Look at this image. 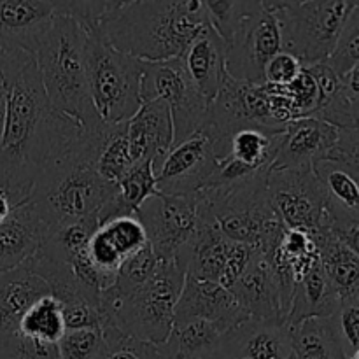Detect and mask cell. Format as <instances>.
<instances>
[{"mask_svg":"<svg viewBox=\"0 0 359 359\" xmlns=\"http://www.w3.org/2000/svg\"><path fill=\"white\" fill-rule=\"evenodd\" d=\"M9 81L6 119L0 135V191L14 205L28 198L35 179L62 158L86 130L56 111L28 53H0Z\"/></svg>","mask_w":359,"mask_h":359,"instance_id":"obj_1","label":"cell"},{"mask_svg":"<svg viewBox=\"0 0 359 359\" xmlns=\"http://www.w3.org/2000/svg\"><path fill=\"white\" fill-rule=\"evenodd\" d=\"M105 133V123L97 132H84L70 151L35 179L27 202L32 203L48 231L98 217L105 203L114 198L116 184L104 181L97 172Z\"/></svg>","mask_w":359,"mask_h":359,"instance_id":"obj_2","label":"cell"},{"mask_svg":"<svg viewBox=\"0 0 359 359\" xmlns=\"http://www.w3.org/2000/svg\"><path fill=\"white\" fill-rule=\"evenodd\" d=\"M209 25L203 0L121 2L95 34L140 62L181 58Z\"/></svg>","mask_w":359,"mask_h":359,"instance_id":"obj_3","label":"cell"},{"mask_svg":"<svg viewBox=\"0 0 359 359\" xmlns=\"http://www.w3.org/2000/svg\"><path fill=\"white\" fill-rule=\"evenodd\" d=\"M84 46L86 30L74 18L63 14L58 2V13L34 58L53 107L74 119L86 132H97L104 121L90 97Z\"/></svg>","mask_w":359,"mask_h":359,"instance_id":"obj_4","label":"cell"},{"mask_svg":"<svg viewBox=\"0 0 359 359\" xmlns=\"http://www.w3.org/2000/svg\"><path fill=\"white\" fill-rule=\"evenodd\" d=\"M186 272L177 262H161L146 284L130 293L105 290L100 309L105 328H118L123 335L161 346L174 330V312L184 286Z\"/></svg>","mask_w":359,"mask_h":359,"instance_id":"obj_5","label":"cell"},{"mask_svg":"<svg viewBox=\"0 0 359 359\" xmlns=\"http://www.w3.org/2000/svg\"><path fill=\"white\" fill-rule=\"evenodd\" d=\"M270 174V172H269ZM269 174L231 188H205L198 193L221 233L270 256L284 235V224L273 212L266 191Z\"/></svg>","mask_w":359,"mask_h":359,"instance_id":"obj_6","label":"cell"},{"mask_svg":"<svg viewBox=\"0 0 359 359\" xmlns=\"http://www.w3.org/2000/svg\"><path fill=\"white\" fill-rule=\"evenodd\" d=\"M84 58L90 97L102 121L105 125L130 121L142 105V62L112 48L95 32H86Z\"/></svg>","mask_w":359,"mask_h":359,"instance_id":"obj_7","label":"cell"},{"mask_svg":"<svg viewBox=\"0 0 359 359\" xmlns=\"http://www.w3.org/2000/svg\"><path fill=\"white\" fill-rule=\"evenodd\" d=\"M280 27L283 51L293 55L302 67L326 63L339 42L344 23L356 2H265Z\"/></svg>","mask_w":359,"mask_h":359,"instance_id":"obj_8","label":"cell"},{"mask_svg":"<svg viewBox=\"0 0 359 359\" xmlns=\"http://www.w3.org/2000/svg\"><path fill=\"white\" fill-rule=\"evenodd\" d=\"M151 100H163L170 109L174 146L193 133L202 132L209 121L210 102L191 83L182 58L142 62L140 102Z\"/></svg>","mask_w":359,"mask_h":359,"instance_id":"obj_9","label":"cell"},{"mask_svg":"<svg viewBox=\"0 0 359 359\" xmlns=\"http://www.w3.org/2000/svg\"><path fill=\"white\" fill-rule=\"evenodd\" d=\"M283 51L280 27L265 2H245L244 13L228 44L226 72L237 81L265 84L263 72L270 60Z\"/></svg>","mask_w":359,"mask_h":359,"instance_id":"obj_10","label":"cell"},{"mask_svg":"<svg viewBox=\"0 0 359 359\" xmlns=\"http://www.w3.org/2000/svg\"><path fill=\"white\" fill-rule=\"evenodd\" d=\"M270 205L286 230L312 237L330 228L328 203L312 168L270 170L266 179Z\"/></svg>","mask_w":359,"mask_h":359,"instance_id":"obj_11","label":"cell"},{"mask_svg":"<svg viewBox=\"0 0 359 359\" xmlns=\"http://www.w3.org/2000/svg\"><path fill=\"white\" fill-rule=\"evenodd\" d=\"M200 196H168L158 193L140 205L137 217L146 230L147 244L160 262H175L195 235Z\"/></svg>","mask_w":359,"mask_h":359,"instance_id":"obj_12","label":"cell"},{"mask_svg":"<svg viewBox=\"0 0 359 359\" xmlns=\"http://www.w3.org/2000/svg\"><path fill=\"white\" fill-rule=\"evenodd\" d=\"M214 140L205 130L189 135L154 163L156 188L161 195H196L209 184L217 168Z\"/></svg>","mask_w":359,"mask_h":359,"instance_id":"obj_13","label":"cell"},{"mask_svg":"<svg viewBox=\"0 0 359 359\" xmlns=\"http://www.w3.org/2000/svg\"><path fill=\"white\" fill-rule=\"evenodd\" d=\"M248 319L249 316L237 304L233 294L221 284L186 276L181 297L175 305L174 326L207 321L216 326L221 333H226Z\"/></svg>","mask_w":359,"mask_h":359,"instance_id":"obj_14","label":"cell"},{"mask_svg":"<svg viewBox=\"0 0 359 359\" xmlns=\"http://www.w3.org/2000/svg\"><path fill=\"white\" fill-rule=\"evenodd\" d=\"M58 2L0 0V53H28L35 56Z\"/></svg>","mask_w":359,"mask_h":359,"instance_id":"obj_15","label":"cell"},{"mask_svg":"<svg viewBox=\"0 0 359 359\" xmlns=\"http://www.w3.org/2000/svg\"><path fill=\"white\" fill-rule=\"evenodd\" d=\"M339 142V128L318 118H300L286 126L270 170L312 168Z\"/></svg>","mask_w":359,"mask_h":359,"instance_id":"obj_16","label":"cell"},{"mask_svg":"<svg viewBox=\"0 0 359 359\" xmlns=\"http://www.w3.org/2000/svg\"><path fill=\"white\" fill-rule=\"evenodd\" d=\"M230 293L244 309L249 319L286 325L279 279L272 262L262 251L255 252L251 263L244 270L241 279L233 284Z\"/></svg>","mask_w":359,"mask_h":359,"instance_id":"obj_17","label":"cell"},{"mask_svg":"<svg viewBox=\"0 0 359 359\" xmlns=\"http://www.w3.org/2000/svg\"><path fill=\"white\" fill-rule=\"evenodd\" d=\"M214 359H294L290 326L248 319L221 337Z\"/></svg>","mask_w":359,"mask_h":359,"instance_id":"obj_18","label":"cell"},{"mask_svg":"<svg viewBox=\"0 0 359 359\" xmlns=\"http://www.w3.org/2000/svg\"><path fill=\"white\" fill-rule=\"evenodd\" d=\"M231 241L221 233L209 210L200 202L198 224L195 235L177 255L175 262L186 276L198 280L219 284L221 273L226 265Z\"/></svg>","mask_w":359,"mask_h":359,"instance_id":"obj_19","label":"cell"},{"mask_svg":"<svg viewBox=\"0 0 359 359\" xmlns=\"http://www.w3.org/2000/svg\"><path fill=\"white\" fill-rule=\"evenodd\" d=\"M130 154L135 165L158 163L174 146V123L163 100L144 102L137 114L126 121Z\"/></svg>","mask_w":359,"mask_h":359,"instance_id":"obj_20","label":"cell"},{"mask_svg":"<svg viewBox=\"0 0 359 359\" xmlns=\"http://www.w3.org/2000/svg\"><path fill=\"white\" fill-rule=\"evenodd\" d=\"M48 294V284L32 272L27 262L0 276V347L16 335L25 312Z\"/></svg>","mask_w":359,"mask_h":359,"instance_id":"obj_21","label":"cell"},{"mask_svg":"<svg viewBox=\"0 0 359 359\" xmlns=\"http://www.w3.org/2000/svg\"><path fill=\"white\" fill-rule=\"evenodd\" d=\"M226 42L207 25L181 56L189 79L207 102L216 98L226 76Z\"/></svg>","mask_w":359,"mask_h":359,"instance_id":"obj_22","label":"cell"},{"mask_svg":"<svg viewBox=\"0 0 359 359\" xmlns=\"http://www.w3.org/2000/svg\"><path fill=\"white\" fill-rule=\"evenodd\" d=\"M46 226L27 200L14 205L13 212L0 224V276L23 265L41 248Z\"/></svg>","mask_w":359,"mask_h":359,"instance_id":"obj_23","label":"cell"},{"mask_svg":"<svg viewBox=\"0 0 359 359\" xmlns=\"http://www.w3.org/2000/svg\"><path fill=\"white\" fill-rule=\"evenodd\" d=\"M325 191L330 230L359 223V179L353 168L340 160L326 158L312 167Z\"/></svg>","mask_w":359,"mask_h":359,"instance_id":"obj_24","label":"cell"},{"mask_svg":"<svg viewBox=\"0 0 359 359\" xmlns=\"http://www.w3.org/2000/svg\"><path fill=\"white\" fill-rule=\"evenodd\" d=\"M319 263L330 284L339 294L340 304L359 300V258L330 228L314 235Z\"/></svg>","mask_w":359,"mask_h":359,"instance_id":"obj_25","label":"cell"},{"mask_svg":"<svg viewBox=\"0 0 359 359\" xmlns=\"http://www.w3.org/2000/svg\"><path fill=\"white\" fill-rule=\"evenodd\" d=\"M340 298L330 284L321 263H316L297 284L291 297L286 325L291 328L314 318H333L340 311Z\"/></svg>","mask_w":359,"mask_h":359,"instance_id":"obj_26","label":"cell"},{"mask_svg":"<svg viewBox=\"0 0 359 359\" xmlns=\"http://www.w3.org/2000/svg\"><path fill=\"white\" fill-rule=\"evenodd\" d=\"M223 335L207 321L174 326L168 339L156 346L158 354L160 359H214Z\"/></svg>","mask_w":359,"mask_h":359,"instance_id":"obj_27","label":"cell"},{"mask_svg":"<svg viewBox=\"0 0 359 359\" xmlns=\"http://www.w3.org/2000/svg\"><path fill=\"white\" fill-rule=\"evenodd\" d=\"M294 359H349L333 318H314L291 328Z\"/></svg>","mask_w":359,"mask_h":359,"instance_id":"obj_28","label":"cell"},{"mask_svg":"<svg viewBox=\"0 0 359 359\" xmlns=\"http://www.w3.org/2000/svg\"><path fill=\"white\" fill-rule=\"evenodd\" d=\"M116 188L118 191H116L114 198L105 203L104 209L98 214V224L114 216H121V214H137V210L146 200L160 193L156 188L153 161L135 165L128 174L123 175Z\"/></svg>","mask_w":359,"mask_h":359,"instance_id":"obj_29","label":"cell"},{"mask_svg":"<svg viewBox=\"0 0 359 359\" xmlns=\"http://www.w3.org/2000/svg\"><path fill=\"white\" fill-rule=\"evenodd\" d=\"M18 332L23 337L46 344H58L65 333L63 309L51 294L35 302L23 314Z\"/></svg>","mask_w":359,"mask_h":359,"instance_id":"obj_30","label":"cell"},{"mask_svg":"<svg viewBox=\"0 0 359 359\" xmlns=\"http://www.w3.org/2000/svg\"><path fill=\"white\" fill-rule=\"evenodd\" d=\"M135 167L130 154L128 137H126V123L121 125H107L104 146L97 158V172L104 181L118 184L123 175L128 174Z\"/></svg>","mask_w":359,"mask_h":359,"instance_id":"obj_31","label":"cell"},{"mask_svg":"<svg viewBox=\"0 0 359 359\" xmlns=\"http://www.w3.org/2000/svg\"><path fill=\"white\" fill-rule=\"evenodd\" d=\"M98 230L107 237V241L125 259L147 245L146 230L137 214H121L105 219L104 223L98 224Z\"/></svg>","mask_w":359,"mask_h":359,"instance_id":"obj_32","label":"cell"},{"mask_svg":"<svg viewBox=\"0 0 359 359\" xmlns=\"http://www.w3.org/2000/svg\"><path fill=\"white\" fill-rule=\"evenodd\" d=\"M160 259L154 256L153 249L149 248V244L146 248H142L140 251H137L135 255L128 256L125 259V263L121 265L118 273V279L116 284L112 286V290L116 293H130V291L137 290L139 286L146 284L151 277L154 276L156 269L160 266ZM111 290V287H109Z\"/></svg>","mask_w":359,"mask_h":359,"instance_id":"obj_33","label":"cell"},{"mask_svg":"<svg viewBox=\"0 0 359 359\" xmlns=\"http://www.w3.org/2000/svg\"><path fill=\"white\" fill-rule=\"evenodd\" d=\"M359 62V2L344 23L335 51L328 58L326 65L339 77L346 76Z\"/></svg>","mask_w":359,"mask_h":359,"instance_id":"obj_34","label":"cell"},{"mask_svg":"<svg viewBox=\"0 0 359 359\" xmlns=\"http://www.w3.org/2000/svg\"><path fill=\"white\" fill-rule=\"evenodd\" d=\"M56 347L60 359H98L105 337L102 330H67Z\"/></svg>","mask_w":359,"mask_h":359,"instance_id":"obj_35","label":"cell"},{"mask_svg":"<svg viewBox=\"0 0 359 359\" xmlns=\"http://www.w3.org/2000/svg\"><path fill=\"white\" fill-rule=\"evenodd\" d=\"M104 337L105 347L98 359H160L156 346L123 335L118 328H105Z\"/></svg>","mask_w":359,"mask_h":359,"instance_id":"obj_36","label":"cell"},{"mask_svg":"<svg viewBox=\"0 0 359 359\" xmlns=\"http://www.w3.org/2000/svg\"><path fill=\"white\" fill-rule=\"evenodd\" d=\"M284 91L293 104L294 119L312 118L321 107V91L307 69L302 70L293 83L284 86Z\"/></svg>","mask_w":359,"mask_h":359,"instance_id":"obj_37","label":"cell"},{"mask_svg":"<svg viewBox=\"0 0 359 359\" xmlns=\"http://www.w3.org/2000/svg\"><path fill=\"white\" fill-rule=\"evenodd\" d=\"M205 2L207 18L209 25L219 34L226 44H230L231 37L235 34L242 13H244L245 2H230V0H203Z\"/></svg>","mask_w":359,"mask_h":359,"instance_id":"obj_38","label":"cell"},{"mask_svg":"<svg viewBox=\"0 0 359 359\" xmlns=\"http://www.w3.org/2000/svg\"><path fill=\"white\" fill-rule=\"evenodd\" d=\"M335 325L344 351L351 359L359 351V300L340 305V311L335 316Z\"/></svg>","mask_w":359,"mask_h":359,"instance_id":"obj_39","label":"cell"},{"mask_svg":"<svg viewBox=\"0 0 359 359\" xmlns=\"http://www.w3.org/2000/svg\"><path fill=\"white\" fill-rule=\"evenodd\" d=\"M302 70H304V67L293 55L280 51L279 55H276L266 63L263 79H265V84H270V86L284 88L293 83Z\"/></svg>","mask_w":359,"mask_h":359,"instance_id":"obj_40","label":"cell"},{"mask_svg":"<svg viewBox=\"0 0 359 359\" xmlns=\"http://www.w3.org/2000/svg\"><path fill=\"white\" fill-rule=\"evenodd\" d=\"M255 252L256 249L251 248V245L231 242L230 251H228L226 265H224V270L223 273H221V279H219V284L224 287V290L230 291L231 287H233V284L241 279L244 270L248 269V265L251 263Z\"/></svg>","mask_w":359,"mask_h":359,"instance_id":"obj_41","label":"cell"},{"mask_svg":"<svg viewBox=\"0 0 359 359\" xmlns=\"http://www.w3.org/2000/svg\"><path fill=\"white\" fill-rule=\"evenodd\" d=\"M328 158L349 165L359 179V130H339V142Z\"/></svg>","mask_w":359,"mask_h":359,"instance_id":"obj_42","label":"cell"},{"mask_svg":"<svg viewBox=\"0 0 359 359\" xmlns=\"http://www.w3.org/2000/svg\"><path fill=\"white\" fill-rule=\"evenodd\" d=\"M333 233H335L339 238H342V241L346 242L354 252H356L359 258V223L347 224V226L340 228V230H335Z\"/></svg>","mask_w":359,"mask_h":359,"instance_id":"obj_43","label":"cell"},{"mask_svg":"<svg viewBox=\"0 0 359 359\" xmlns=\"http://www.w3.org/2000/svg\"><path fill=\"white\" fill-rule=\"evenodd\" d=\"M7 95H9V81H7V76L2 72V69H0V135H2L4 119H6Z\"/></svg>","mask_w":359,"mask_h":359,"instance_id":"obj_44","label":"cell"},{"mask_svg":"<svg viewBox=\"0 0 359 359\" xmlns=\"http://www.w3.org/2000/svg\"><path fill=\"white\" fill-rule=\"evenodd\" d=\"M13 209H14V203L11 202L9 195L4 191H0V224H2L7 217H9V214L13 212Z\"/></svg>","mask_w":359,"mask_h":359,"instance_id":"obj_45","label":"cell"},{"mask_svg":"<svg viewBox=\"0 0 359 359\" xmlns=\"http://www.w3.org/2000/svg\"><path fill=\"white\" fill-rule=\"evenodd\" d=\"M351 359H359V351H356V353H354L353 356H351Z\"/></svg>","mask_w":359,"mask_h":359,"instance_id":"obj_46","label":"cell"}]
</instances>
